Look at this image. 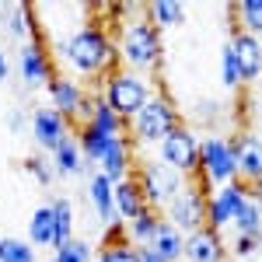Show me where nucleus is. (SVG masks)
<instances>
[{"instance_id": "obj_1", "label": "nucleus", "mask_w": 262, "mask_h": 262, "mask_svg": "<svg viewBox=\"0 0 262 262\" xmlns=\"http://www.w3.org/2000/svg\"><path fill=\"white\" fill-rule=\"evenodd\" d=\"M56 56L67 63V70L74 77H105L119 67V49L116 39L108 35V28L101 21H84L81 28H74L70 35L56 39Z\"/></svg>"}, {"instance_id": "obj_2", "label": "nucleus", "mask_w": 262, "mask_h": 262, "mask_svg": "<svg viewBox=\"0 0 262 262\" xmlns=\"http://www.w3.org/2000/svg\"><path fill=\"white\" fill-rule=\"evenodd\" d=\"M116 49H119V63L133 74H147V70H158L164 60V42L161 32L150 25L147 18H133L122 25L119 39H116Z\"/></svg>"}, {"instance_id": "obj_3", "label": "nucleus", "mask_w": 262, "mask_h": 262, "mask_svg": "<svg viewBox=\"0 0 262 262\" xmlns=\"http://www.w3.org/2000/svg\"><path fill=\"white\" fill-rule=\"evenodd\" d=\"M101 101L119 116L126 126L137 119V112H140L143 105L150 101V84H147V77H140V74H133V70H126V67H116L112 74H105L101 77Z\"/></svg>"}, {"instance_id": "obj_4", "label": "nucleus", "mask_w": 262, "mask_h": 262, "mask_svg": "<svg viewBox=\"0 0 262 262\" xmlns=\"http://www.w3.org/2000/svg\"><path fill=\"white\" fill-rule=\"evenodd\" d=\"M196 175H200L196 189H203L206 196H213L227 182H238L231 137H206V140H200V171Z\"/></svg>"}, {"instance_id": "obj_5", "label": "nucleus", "mask_w": 262, "mask_h": 262, "mask_svg": "<svg viewBox=\"0 0 262 262\" xmlns=\"http://www.w3.org/2000/svg\"><path fill=\"white\" fill-rule=\"evenodd\" d=\"M175 126H182L175 101L168 95H150V101L137 112V119L129 122V137H133V143H154L158 147Z\"/></svg>"}, {"instance_id": "obj_6", "label": "nucleus", "mask_w": 262, "mask_h": 262, "mask_svg": "<svg viewBox=\"0 0 262 262\" xmlns=\"http://www.w3.org/2000/svg\"><path fill=\"white\" fill-rule=\"evenodd\" d=\"M133 179H137V185H140V192H143V200H147L150 210H164V206H168V203H171L182 189L189 185L179 171L164 168L158 158H154V161H143L140 168H137V175H133Z\"/></svg>"}, {"instance_id": "obj_7", "label": "nucleus", "mask_w": 262, "mask_h": 262, "mask_svg": "<svg viewBox=\"0 0 262 262\" xmlns=\"http://www.w3.org/2000/svg\"><path fill=\"white\" fill-rule=\"evenodd\" d=\"M158 161L164 168H171V171H179L182 179H189V175H196L200 171V137L182 122L175 126L161 143H158Z\"/></svg>"}, {"instance_id": "obj_8", "label": "nucleus", "mask_w": 262, "mask_h": 262, "mask_svg": "<svg viewBox=\"0 0 262 262\" xmlns=\"http://www.w3.org/2000/svg\"><path fill=\"white\" fill-rule=\"evenodd\" d=\"M206 192L196 189V185H185L175 200L164 206V221L175 224L182 234H192V231H200L206 227Z\"/></svg>"}, {"instance_id": "obj_9", "label": "nucleus", "mask_w": 262, "mask_h": 262, "mask_svg": "<svg viewBox=\"0 0 262 262\" xmlns=\"http://www.w3.org/2000/svg\"><path fill=\"white\" fill-rule=\"evenodd\" d=\"M245 200H248V185H242V182L221 185V189L206 200V227L217 231V234H221L224 227H231V224H234V213L242 210Z\"/></svg>"}, {"instance_id": "obj_10", "label": "nucleus", "mask_w": 262, "mask_h": 262, "mask_svg": "<svg viewBox=\"0 0 262 262\" xmlns=\"http://www.w3.org/2000/svg\"><path fill=\"white\" fill-rule=\"evenodd\" d=\"M234 147V168H238V182L242 185H259L262 182V137L252 129H242L231 137Z\"/></svg>"}, {"instance_id": "obj_11", "label": "nucleus", "mask_w": 262, "mask_h": 262, "mask_svg": "<svg viewBox=\"0 0 262 262\" xmlns=\"http://www.w3.org/2000/svg\"><path fill=\"white\" fill-rule=\"evenodd\" d=\"M46 95H49V108H56L70 126H77V112H81L84 98H88V91H84V84L77 81V77H70V74H53L49 84H46Z\"/></svg>"}, {"instance_id": "obj_12", "label": "nucleus", "mask_w": 262, "mask_h": 262, "mask_svg": "<svg viewBox=\"0 0 262 262\" xmlns=\"http://www.w3.org/2000/svg\"><path fill=\"white\" fill-rule=\"evenodd\" d=\"M18 74H21L25 88H46L49 77L56 74L53 70V56H49V49H46L42 39H32L25 46H18Z\"/></svg>"}, {"instance_id": "obj_13", "label": "nucleus", "mask_w": 262, "mask_h": 262, "mask_svg": "<svg viewBox=\"0 0 262 262\" xmlns=\"http://www.w3.org/2000/svg\"><path fill=\"white\" fill-rule=\"evenodd\" d=\"M32 137L39 143L42 150H56L67 137H70V122L63 119L56 108H49V105H39L35 112H32Z\"/></svg>"}, {"instance_id": "obj_14", "label": "nucleus", "mask_w": 262, "mask_h": 262, "mask_svg": "<svg viewBox=\"0 0 262 262\" xmlns=\"http://www.w3.org/2000/svg\"><path fill=\"white\" fill-rule=\"evenodd\" d=\"M95 164H98V171L112 182V185L122 182V179H129V175H133V137H129V133H126V137H116V140L101 150V158Z\"/></svg>"}, {"instance_id": "obj_15", "label": "nucleus", "mask_w": 262, "mask_h": 262, "mask_svg": "<svg viewBox=\"0 0 262 262\" xmlns=\"http://www.w3.org/2000/svg\"><path fill=\"white\" fill-rule=\"evenodd\" d=\"M4 35H11L18 46L42 39V28L35 21V7H28V4H4Z\"/></svg>"}, {"instance_id": "obj_16", "label": "nucleus", "mask_w": 262, "mask_h": 262, "mask_svg": "<svg viewBox=\"0 0 262 262\" xmlns=\"http://www.w3.org/2000/svg\"><path fill=\"white\" fill-rule=\"evenodd\" d=\"M224 255H227V245H224V238L217 231L200 227V231L185 234L182 259H189V262H224Z\"/></svg>"}, {"instance_id": "obj_17", "label": "nucleus", "mask_w": 262, "mask_h": 262, "mask_svg": "<svg viewBox=\"0 0 262 262\" xmlns=\"http://www.w3.org/2000/svg\"><path fill=\"white\" fill-rule=\"evenodd\" d=\"M231 49H234V60H238V70H242V84H255L262 77V39L234 32Z\"/></svg>"}, {"instance_id": "obj_18", "label": "nucleus", "mask_w": 262, "mask_h": 262, "mask_svg": "<svg viewBox=\"0 0 262 262\" xmlns=\"http://www.w3.org/2000/svg\"><path fill=\"white\" fill-rule=\"evenodd\" d=\"M112 200H116V217L122 224H129L133 217H140L143 210H147V200H143V192H140V185H137L133 175L112 185Z\"/></svg>"}, {"instance_id": "obj_19", "label": "nucleus", "mask_w": 262, "mask_h": 262, "mask_svg": "<svg viewBox=\"0 0 262 262\" xmlns=\"http://www.w3.org/2000/svg\"><path fill=\"white\" fill-rule=\"evenodd\" d=\"M49 164H53V175H60V179H74V175H81L84 168H88L81 147H77V140H74V133L49 154Z\"/></svg>"}, {"instance_id": "obj_20", "label": "nucleus", "mask_w": 262, "mask_h": 262, "mask_svg": "<svg viewBox=\"0 0 262 262\" xmlns=\"http://www.w3.org/2000/svg\"><path fill=\"white\" fill-rule=\"evenodd\" d=\"M88 200L95 206V213H98L101 224H116V200H112V182L105 179L101 171H95L91 179H88Z\"/></svg>"}, {"instance_id": "obj_21", "label": "nucleus", "mask_w": 262, "mask_h": 262, "mask_svg": "<svg viewBox=\"0 0 262 262\" xmlns=\"http://www.w3.org/2000/svg\"><path fill=\"white\" fill-rule=\"evenodd\" d=\"M147 248H154L164 262H179L182 259V248H185V234H182L175 224H168L161 217V221H158V231H154V238H150Z\"/></svg>"}, {"instance_id": "obj_22", "label": "nucleus", "mask_w": 262, "mask_h": 262, "mask_svg": "<svg viewBox=\"0 0 262 262\" xmlns=\"http://www.w3.org/2000/svg\"><path fill=\"white\" fill-rule=\"evenodd\" d=\"M49 210H53V248H60L74 238V203L67 200V196H56V200H49Z\"/></svg>"}, {"instance_id": "obj_23", "label": "nucleus", "mask_w": 262, "mask_h": 262, "mask_svg": "<svg viewBox=\"0 0 262 262\" xmlns=\"http://www.w3.org/2000/svg\"><path fill=\"white\" fill-rule=\"evenodd\" d=\"M143 18L150 21L158 32L161 28H179L185 21V4H179V0H154V4L143 7Z\"/></svg>"}, {"instance_id": "obj_24", "label": "nucleus", "mask_w": 262, "mask_h": 262, "mask_svg": "<svg viewBox=\"0 0 262 262\" xmlns=\"http://www.w3.org/2000/svg\"><path fill=\"white\" fill-rule=\"evenodd\" d=\"M231 14H234V32L262 39V0H238Z\"/></svg>"}, {"instance_id": "obj_25", "label": "nucleus", "mask_w": 262, "mask_h": 262, "mask_svg": "<svg viewBox=\"0 0 262 262\" xmlns=\"http://www.w3.org/2000/svg\"><path fill=\"white\" fill-rule=\"evenodd\" d=\"M158 221H161V213L147 206V210H143L140 217H133V221L126 224V242H129V245H137V248L150 245L154 231H158Z\"/></svg>"}, {"instance_id": "obj_26", "label": "nucleus", "mask_w": 262, "mask_h": 262, "mask_svg": "<svg viewBox=\"0 0 262 262\" xmlns=\"http://www.w3.org/2000/svg\"><path fill=\"white\" fill-rule=\"evenodd\" d=\"M28 242L35 245V248L39 245L53 248V210H49V203L32 210V217H28Z\"/></svg>"}, {"instance_id": "obj_27", "label": "nucleus", "mask_w": 262, "mask_h": 262, "mask_svg": "<svg viewBox=\"0 0 262 262\" xmlns=\"http://www.w3.org/2000/svg\"><path fill=\"white\" fill-rule=\"evenodd\" d=\"M74 140H77V147H81V154H84V161L91 164V161H98L101 158V150L112 143V137H105V133H98L91 122H84V126H77V133H74Z\"/></svg>"}, {"instance_id": "obj_28", "label": "nucleus", "mask_w": 262, "mask_h": 262, "mask_svg": "<svg viewBox=\"0 0 262 262\" xmlns=\"http://www.w3.org/2000/svg\"><path fill=\"white\" fill-rule=\"evenodd\" d=\"M91 126H95L98 133H105V137H112V140L129 133V126H126V122H122L119 116L105 105V101H98V108H95V116H91Z\"/></svg>"}, {"instance_id": "obj_29", "label": "nucleus", "mask_w": 262, "mask_h": 262, "mask_svg": "<svg viewBox=\"0 0 262 262\" xmlns=\"http://www.w3.org/2000/svg\"><path fill=\"white\" fill-rule=\"evenodd\" d=\"M231 227L238 234H262V213H259V203L252 200V196L242 203V210L234 213V224Z\"/></svg>"}, {"instance_id": "obj_30", "label": "nucleus", "mask_w": 262, "mask_h": 262, "mask_svg": "<svg viewBox=\"0 0 262 262\" xmlns=\"http://www.w3.org/2000/svg\"><path fill=\"white\" fill-rule=\"evenodd\" d=\"M0 262H39V255L25 238H0Z\"/></svg>"}, {"instance_id": "obj_31", "label": "nucleus", "mask_w": 262, "mask_h": 262, "mask_svg": "<svg viewBox=\"0 0 262 262\" xmlns=\"http://www.w3.org/2000/svg\"><path fill=\"white\" fill-rule=\"evenodd\" d=\"M53 262H95V252L84 238H70L67 245L53 248Z\"/></svg>"}, {"instance_id": "obj_32", "label": "nucleus", "mask_w": 262, "mask_h": 262, "mask_svg": "<svg viewBox=\"0 0 262 262\" xmlns=\"http://www.w3.org/2000/svg\"><path fill=\"white\" fill-rule=\"evenodd\" d=\"M221 84L227 88V91H238V88H245V84H242V70H238V60H234L231 42H224V46H221Z\"/></svg>"}, {"instance_id": "obj_33", "label": "nucleus", "mask_w": 262, "mask_h": 262, "mask_svg": "<svg viewBox=\"0 0 262 262\" xmlns=\"http://www.w3.org/2000/svg\"><path fill=\"white\" fill-rule=\"evenodd\" d=\"M21 171L35 182V185H49L53 182V164H49V158H42V154H28L21 161Z\"/></svg>"}, {"instance_id": "obj_34", "label": "nucleus", "mask_w": 262, "mask_h": 262, "mask_svg": "<svg viewBox=\"0 0 262 262\" xmlns=\"http://www.w3.org/2000/svg\"><path fill=\"white\" fill-rule=\"evenodd\" d=\"M95 262H140V248L129 242L122 245H101L98 255H95Z\"/></svg>"}, {"instance_id": "obj_35", "label": "nucleus", "mask_w": 262, "mask_h": 262, "mask_svg": "<svg viewBox=\"0 0 262 262\" xmlns=\"http://www.w3.org/2000/svg\"><path fill=\"white\" fill-rule=\"evenodd\" d=\"M231 252H234L238 259H255L262 252V234H238L234 245H231Z\"/></svg>"}, {"instance_id": "obj_36", "label": "nucleus", "mask_w": 262, "mask_h": 262, "mask_svg": "<svg viewBox=\"0 0 262 262\" xmlns=\"http://www.w3.org/2000/svg\"><path fill=\"white\" fill-rule=\"evenodd\" d=\"M25 112H21V108H11V112H7V129H11V133H21V129H25Z\"/></svg>"}, {"instance_id": "obj_37", "label": "nucleus", "mask_w": 262, "mask_h": 262, "mask_svg": "<svg viewBox=\"0 0 262 262\" xmlns=\"http://www.w3.org/2000/svg\"><path fill=\"white\" fill-rule=\"evenodd\" d=\"M7 77H11V60H7V53L0 49V84H7Z\"/></svg>"}, {"instance_id": "obj_38", "label": "nucleus", "mask_w": 262, "mask_h": 262, "mask_svg": "<svg viewBox=\"0 0 262 262\" xmlns=\"http://www.w3.org/2000/svg\"><path fill=\"white\" fill-rule=\"evenodd\" d=\"M140 262H164V259L154 252V248H147V245H143V248H140Z\"/></svg>"}, {"instance_id": "obj_39", "label": "nucleus", "mask_w": 262, "mask_h": 262, "mask_svg": "<svg viewBox=\"0 0 262 262\" xmlns=\"http://www.w3.org/2000/svg\"><path fill=\"white\" fill-rule=\"evenodd\" d=\"M248 196H252V200L259 203V213H262V182H259V185H252V189H248Z\"/></svg>"}]
</instances>
